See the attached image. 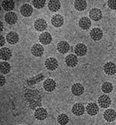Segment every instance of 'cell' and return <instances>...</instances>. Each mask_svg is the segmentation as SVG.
I'll return each instance as SVG.
<instances>
[{
  "label": "cell",
  "instance_id": "obj_1",
  "mask_svg": "<svg viewBox=\"0 0 116 125\" xmlns=\"http://www.w3.org/2000/svg\"><path fill=\"white\" fill-rule=\"evenodd\" d=\"M111 103V99L108 95H101L98 97V106L101 108H108V106H110Z\"/></svg>",
  "mask_w": 116,
  "mask_h": 125
},
{
  "label": "cell",
  "instance_id": "obj_2",
  "mask_svg": "<svg viewBox=\"0 0 116 125\" xmlns=\"http://www.w3.org/2000/svg\"><path fill=\"white\" fill-rule=\"evenodd\" d=\"M45 66L50 71H54L58 67V62L54 58H49L45 61Z\"/></svg>",
  "mask_w": 116,
  "mask_h": 125
},
{
  "label": "cell",
  "instance_id": "obj_3",
  "mask_svg": "<svg viewBox=\"0 0 116 125\" xmlns=\"http://www.w3.org/2000/svg\"><path fill=\"white\" fill-rule=\"evenodd\" d=\"M65 63L68 67H71V68L75 67L77 64V63H78V58H77V57L75 54H71L66 57Z\"/></svg>",
  "mask_w": 116,
  "mask_h": 125
},
{
  "label": "cell",
  "instance_id": "obj_4",
  "mask_svg": "<svg viewBox=\"0 0 116 125\" xmlns=\"http://www.w3.org/2000/svg\"><path fill=\"white\" fill-rule=\"evenodd\" d=\"M104 71L107 75H113L116 73V64L113 62H107L104 65Z\"/></svg>",
  "mask_w": 116,
  "mask_h": 125
},
{
  "label": "cell",
  "instance_id": "obj_5",
  "mask_svg": "<svg viewBox=\"0 0 116 125\" xmlns=\"http://www.w3.org/2000/svg\"><path fill=\"white\" fill-rule=\"evenodd\" d=\"M17 20H18V17H17L16 13L14 12H8L5 15L6 22L9 25L15 24L17 22Z\"/></svg>",
  "mask_w": 116,
  "mask_h": 125
},
{
  "label": "cell",
  "instance_id": "obj_6",
  "mask_svg": "<svg viewBox=\"0 0 116 125\" xmlns=\"http://www.w3.org/2000/svg\"><path fill=\"white\" fill-rule=\"evenodd\" d=\"M63 17L60 14H56L51 18V23L55 27H61L63 24Z\"/></svg>",
  "mask_w": 116,
  "mask_h": 125
},
{
  "label": "cell",
  "instance_id": "obj_7",
  "mask_svg": "<svg viewBox=\"0 0 116 125\" xmlns=\"http://www.w3.org/2000/svg\"><path fill=\"white\" fill-rule=\"evenodd\" d=\"M86 111L87 113L91 115V116H94L96 115L98 111H99V109H98V104L95 103H89L86 106Z\"/></svg>",
  "mask_w": 116,
  "mask_h": 125
},
{
  "label": "cell",
  "instance_id": "obj_8",
  "mask_svg": "<svg viewBox=\"0 0 116 125\" xmlns=\"http://www.w3.org/2000/svg\"><path fill=\"white\" fill-rule=\"evenodd\" d=\"M34 116H35L36 119L39 120H44L47 117V110L45 108H43V107L37 108L35 110Z\"/></svg>",
  "mask_w": 116,
  "mask_h": 125
},
{
  "label": "cell",
  "instance_id": "obj_9",
  "mask_svg": "<svg viewBox=\"0 0 116 125\" xmlns=\"http://www.w3.org/2000/svg\"><path fill=\"white\" fill-rule=\"evenodd\" d=\"M56 82L52 79H47L44 83V88L47 92H53L56 89Z\"/></svg>",
  "mask_w": 116,
  "mask_h": 125
},
{
  "label": "cell",
  "instance_id": "obj_10",
  "mask_svg": "<svg viewBox=\"0 0 116 125\" xmlns=\"http://www.w3.org/2000/svg\"><path fill=\"white\" fill-rule=\"evenodd\" d=\"M33 7L29 5V4H27V3L23 4V5L20 8L21 14H22L23 16H26V17L30 16L33 13Z\"/></svg>",
  "mask_w": 116,
  "mask_h": 125
},
{
  "label": "cell",
  "instance_id": "obj_11",
  "mask_svg": "<svg viewBox=\"0 0 116 125\" xmlns=\"http://www.w3.org/2000/svg\"><path fill=\"white\" fill-rule=\"evenodd\" d=\"M104 119L108 122H113L116 119V112L112 109H108L104 112Z\"/></svg>",
  "mask_w": 116,
  "mask_h": 125
},
{
  "label": "cell",
  "instance_id": "obj_12",
  "mask_svg": "<svg viewBox=\"0 0 116 125\" xmlns=\"http://www.w3.org/2000/svg\"><path fill=\"white\" fill-rule=\"evenodd\" d=\"M89 15H90V18L94 21H98L102 18L101 11L99 9H97V8L91 9V11L89 12Z\"/></svg>",
  "mask_w": 116,
  "mask_h": 125
},
{
  "label": "cell",
  "instance_id": "obj_13",
  "mask_svg": "<svg viewBox=\"0 0 116 125\" xmlns=\"http://www.w3.org/2000/svg\"><path fill=\"white\" fill-rule=\"evenodd\" d=\"M57 51L61 54H67L70 50V44L67 41H60L57 46Z\"/></svg>",
  "mask_w": 116,
  "mask_h": 125
},
{
  "label": "cell",
  "instance_id": "obj_14",
  "mask_svg": "<svg viewBox=\"0 0 116 125\" xmlns=\"http://www.w3.org/2000/svg\"><path fill=\"white\" fill-rule=\"evenodd\" d=\"M34 27L37 31H44L47 28V23L44 19H37L34 23Z\"/></svg>",
  "mask_w": 116,
  "mask_h": 125
},
{
  "label": "cell",
  "instance_id": "obj_15",
  "mask_svg": "<svg viewBox=\"0 0 116 125\" xmlns=\"http://www.w3.org/2000/svg\"><path fill=\"white\" fill-rule=\"evenodd\" d=\"M90 36L94 41H100L103 37V32L100 28H93L90 32Z\"/></svg>",
  "mask_w": 116,
  "mask_h": 125
},
{
  "label": "cell",
  "instance_id": "obj_16",
  "mask_svg": "<svg viewBox=\"0 0 116 125\" xmlns=\"http://www.w3.org/2000/svg\"><path fill=\"white\" fill-rule=\"evenodd\" d=\"M91 26V20H90L88 17L84 16L82 18H80L79 20V27L82 30H88Z\"/></svg>",
  "mask_w": 116,
  "mask_h": 125
},
{
  "label": "cell",
  "instance_id": "obj_17",
  "mask_svg": "<svg viewBox=\"0 0 116 125\" xmlns=\"http://www.w3.org/2000/svg\"><path fill=\"white\" fill-rule=\"evenodd\" d=\"M74 52L77 56H84L88 52V47L84 44H78L74 47Z\"/></svg>",
  "mask_w": 116,
  "mask_h": 125
},
{
  "label": "cell",
  "instance_id": "obj_18",
  "mask_svg": "<svg viewBox=\"0 0 116 125\" xmlns=\"http://www.w3.org/2000/svg\"><path fill=\"white\" fill-rule=\"evenodd\" d=\"M84 111H85L84 106H83V104L79 103H75L72 107V112L75 116H81L82 114H84Z\"/></svg>",
  "mask_w": 116,
  "mask_h": 125
},
{
  "label": "cell",
  "instance_id": "obj_19",
  "mask_svg": "<svg viewBox=\"0 0 116 125\" xmlns=\"http://www.w3.org/2000/svg\"><path fill=\"white\" fill-rule=\"evenodd\" d=\"M6 41L9 44H16V43L19 41L18 33L13 31L8 33L6 35Z\"/></svg>",
  "mask_w": 116,
  "mask_h": 125
},
{
  "label": "cell",
  "instance_id": "obj_20",
  "mask_svg": "<svg viewBox=\"0 0 116 125\" xmlns=\"http://www.w3.org/2000/svg\"><path fill=\"white\" fill-rule=\"evenodd\" d=\"M40 41L42 44H45L47 45L51 43L52 41V37H51V34L48 32H44L42 33L40 35Z\"/></svg>",
  "mask_w": 116,
  "mask_h": 125
},
{
  "label": "cell",
  "instance_id": "obj_21",
  "mask_svg": "<svg viewBox=\"0 0 116 125\" xmlns=\"http://www.w3.org/2000/svg\"><path fill=\"white\" fill-rule=\"evenodd\" d=\"M44 47L39 44H34L31 48L32 54L34 56H36V57H40V56H42L43 54H44Z\"/></svg>",
  "mask_w": 116,
  "mask_h": 125
},
{
  "label": "cell",
  "instance_id": "obj_22",
  "mask_svg": "<svg viewBox=\"0 0 116 125\" xmlns=\"http://www.w3.org/2000/svg\"><path fill=\"white\" fill-rule=\"evenodd\" d=\"M84 91V86L80 83H75L71 87V92L74 96H80V95L83 94Z\"/></svg>",
  "mask_w": 116,
  "mask_h": 125
},
{
  "label": "cell",
  "instance_id": "obj_23",
  "mask_svg": "<svg viewBox=\"0 0 116 125\" xmlns=\"http://www.w3.org/2000/svg\"><path fill=\"white\" fill-rule=\"evenodd\" d=\"M2 6L4 10L8 12H12L15 8V2L12 0H5L2 2Z\"/></svg>",
  "mask_w": 116,
  "mask_h": 125
},
{
  "label": "cell",
  "instance_id": "obj_24",
  "mask_svg": "<svg viewBox=\"0 0 116 125\" xmlns=\"http://www.w3.org/2000/svg\"><path fill=\"white\" fill-rule=\"evenodd\" d=\"M0 53H1V59L4 60V61H7L9 60L12 58V51L8 48V47H2L0 50Z\"/></svg>",
  "mask_w": 116,
  "mask_h": 125
},
{
  "label": "cell",
  "instance_id": "obj_25",
  "mask_svg": "<svg viewBox=\"0 0 116 125\" xmlns=\"http://www.w3.org/2000/svg\"><path fill=\"white\" fill-rule=\"evenodd\" d=\"M49 10L52 12H57L61 9V2L58 0H50L48 2Z\"/></svg>",
  "mask_w": 116,
  "mask_h": 125
},
{
  "label": "cell",
  "instance_id": "obj_26",
  "mask_svg": "<svg viewBox=\"0 0 116 125\" xmlns=\"http://www.w3.org/2000/svg\"><path fill=\"white\" fill-rule=\"evenodd\" d=\"M74 7L78 11H84L87 7V2L84 0H76L74 3Z\"/></svg>",
  "mask_w": 116,
  "mask_h": 125
},
{
  "label": "cell",
  "instance_id": "obj_27",
  "mask_svg": "<svg viewBox=\"0 0 116 125\" xmlns=\"http://www.w3.org/2000/svg\"><path fill=\"white\" fill-rule=\"evenodd\" d=\"M101 90L105 93H110L113 90V85L109 82H105L101 85Z\"/></svg>",
  "mask_w": 116,
  "mask_h": 125
},
{
  "label": "cell",
  "instance_id": "obj_28",
  "mask_svg": "<svg viewBox=\"0 0 116 125\" xmlns=\"http://www.w3.org/2000/svg\"><path fill=\"white\" fill-rule=\"evenodd\" d=\"M1 73L2 74H8L11 70V66L9 63L6 62H1Z\"/></svg>",
  "mask_w": 116,
  "mask_h": 125
},
{
  "label": "cell",
  "instance_id": "obj_29",
  "mask_svg": "<svg viewBox=\"0 0 116 125\" xmlns=\"http://www.w3.org/2000/svg\"><path fill=\"white\" fill-rule=\"evenodd\" d=\"M57 122L60 124H62V125L67 124L69 122V117H68V116L67 114H61L57 117Z\"/></svg>",
  "mask_w": 116,
  "mask_h": 125
},
{
  "label": "cell",
  "instance_id": "obj_30",
  "mask_svg": "<svg viewBox=\"0 0 116 125\" xmlns=\"http://www.w3.org/2000/svg\"><path fill=\"white\" fill-rule=\"evenodd\" d=\"M46 4V0H33V5L34 7L36 9H41L44 7Z\"/></svg>",
  "mask_w": 116,
  "mask_h": 125
},
{
  "label": "cell",
  "instance_id": "obj_31",
  "mask_svg": "<svg viewBox=\"0 0 116 125\" xmlns=\"http://www.w3.org/2000/svg\"><path fill=\"white\" fill-rule=\"evenodd\" d=\"M108 5L111 10H116V0H109L108 1Z\"/></svg>",
  "mask_w": 116,
  "mask_h": 125
},
{
  "label": "cell",
  "instance_id": "obj_32",
  "mask_svg": "<svg viewBox=\"0 0 116 125\" xmlns=\"http://www.w3.org/2000/svg\"><path fill=\"white\" fill-rule=\"evenodd\" d=\"M5 83H6V79L2 74L1 75V87H2V86L5 85Z\"/></svg>",
  "mask_w": 116,
  "mask_h": 125
},
{
  "label": "cell",
  "instance_id": "obj_33",
  "mask_svg": "<svg viewBox=\"0 0 116 125\" xmlns=\"http://www.w3.org/2000/svg\"><path fill=\"white\" fill-rule=\"evenodd\" d=\"M4 44H5V38H4V37L2 35H1V44L0 45L2 47Z\"/></svg>",
  "mask_w": 116,
  "mask_h": 125
},
{
  "label": "cell",
  "instance_id": "obj_34",
  "mask_svg": "<svg viewBox=\"0 0 116 125\" xmlns=\"http://www.w3.org/2000/svg\"><path fill=\"white\" fill-rule=\"evenodd\" d=\"M1 25H2V31H3V23L2 22L1 23Z\"/></svg>",
  "mask_w": 116,
  "mask_h": 125
}]
</instances>
